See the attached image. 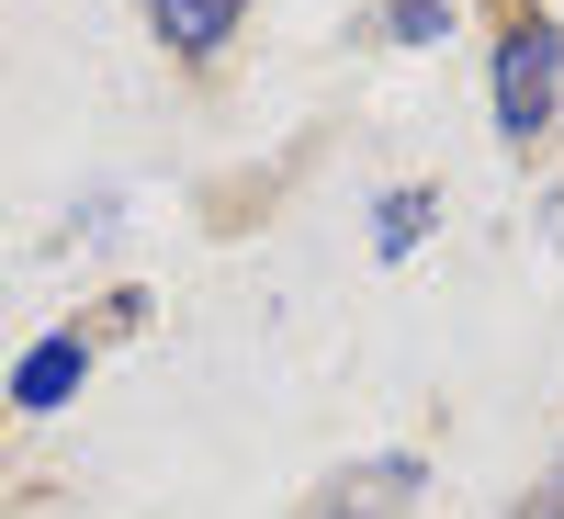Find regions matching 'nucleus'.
Returning <instances> with one entry per match:
<instances>
[{
  "instance_id": "f03ea898",
  "label": "nucleus",
  "mask_w": 564,
  "mask_h": 519,
  "mask_svg": "<svg viewBox=\"0 0 564 519\" xmlns=\"http://www.w3.org/2000/svg\"><path fill=\"white\" fill-rule=\"evenodd\" d=\"M417 497H430V452H361V463H339L316 486L305 519H406Z\"/></svg>"
},
{
  "instance_id": "20e7f679",
  "label": "nucleus",
  "mask_w": 564,
  "mask_h": 519,
  "mask_svg": "<svg viewBox=\"0 0 564 519\" xmlns=\"http://www.w3.org/2000/svg\"><path fill=\"white\" fill-rule=\"evenodd\" d=\"M148 34L170 45L181 68H215L226 45L249 34V0H148Z\"/></svg>"
},
{
  "instance_id": "423d86ee",
  "label": "nucleus",
  "mask_w": 564,
  "mask_h": 519,
  "mask_svg": "<svg viewBox=\"0 0 564 519\" xmlns=\"http://www.w3.org/2000/svg\"><path fill=\"white\" fill-rule=\"evenodd\" d=\"M452 12H463V0H384L372 34H384V45H452Z\"/></svg>"
},
{
  "instance_id": "7ed1b4c3",
  "label": "nucleus",
  "mask_w": 564,
  "mask_h": 519,
  "mask_svg": "<svg viewBox=\"0 0 564 519\" xmlns=\"http://www.w3.org/2000/svg\"><path fill=\"white\" fill-rule=\"evenodd\" d=\"M90 350H102V339H90V327H45V339L12 361V372H0V396H12L23 418H57L79 385H90Z\"/></svg>"
},
{
  "instance_id": "f257e3e1",
  "label": "nucleus",
  "mask_w": 564,
  "mask_h": 519,
  "mask_svg": "<svg viewBox=\"0 0 564 519\" xmlns=\"http://www.w3.org/2000/svg\"><path fill=\"white\" fill-rule=\"evenodd\" d=\"M486 113L508 148H542L564 125V23L542 0H508L497 12V57H486Z\"/></svg>"
},
{
  "instance_id": "39448f33",
  "label": "nucleus",
  "mask_w": 564,
  "mask_h": 519,
  "mask_svg": "<svg viewBox=\"0 0 564 519\" xmlns=\"http://www.w3.org/2000/svg\"><path fill=\"white\" fill-rule=\"evenodd\" d=\"M441 226V181H384L372 193V260H417Z\"/></svg>"
}]
</instances>
